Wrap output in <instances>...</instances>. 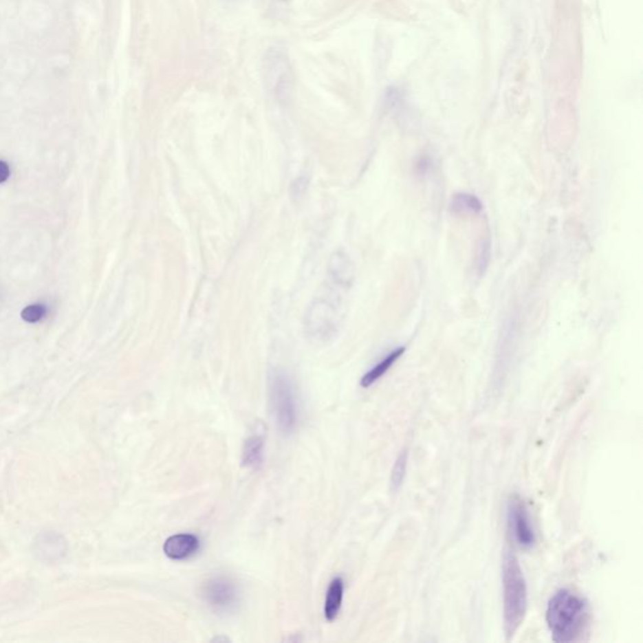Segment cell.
<instances>
[{
  "label": "cell",
  "mask_w": 643,
  "mask_h": 643,
  "mask_svg": "<svg viewBox=\"0 0 643 643\" xmlns=\"http://www.w3.org/2000/svg\"><path fill=\"white\" fill-rule=\"evenodd\" d=\"M451 210L457 215H477L483 210V204L471 194H456L451 201Z\"/></svg>",
  "instance_id": "cell-10"
},
{
  "label": "cell",
  "mask_w": 643,
  "mask_h": 643,
  "mask_svg": "<svg viewBox=\"0 0 643 643\" xmlns=\"http://www.w3.org/2000/svg\"><path fill=\"white\" fill-rule=\"evenodd\" d=\"M204 600L215 611H230L238 603L239 592L234 582L226 577L219 576L208 579L201 589Z\"/></svg>",
  "instance_id": "cell-4"
},
{
  "label": "cell",
  "mask_w": 643,
  "mask_h": 643,
  "mask_svg": "<svg viewBox=\"0 0 643 643\" xmlns=\"http://www.w3.org/2000/svg\"><path fill=\"white\" fill-rule=\"evenodd\" d=\"M270 405L278 428L284 435L294 431L298 421L296 391L288 375L282 371L272 372L269 378Z\"/></svg>",
  "instance_id": "cell-3"
},
{
  "label": "cell",
  "mask_w": 643,
  "mask_h": 643,
  "mask_svg": "<svg viewBox=\"0 0 643 643\" xmlns=\"http://www.w3.org/2000/svg\"><path fill=\"white\" fill-rule=\"evenodd\" d=\"M406 468H407V453L404 451L401 453L400 456L395 463V466L392 469V475H391V484L393 486V489L396 490L398 489L402 481H404V477H405L406 474Z\"/></svg>",
  "instance_id": "cell-11"
},
{
  "label": "cell",
  "mask_w": 643,
  "mask_h": 643,
  "mask_svg": "<svg viewBox=\"0 0 643 643\" xmlns=\"http://www.w3.org/2000/svg\"><path fill=\"white\" fill-rule=\"evenodd\" d=\"M263 451H264V439L259 435L250 436L246 439L244 448H243V454H241V461L246 468L252 469H258L263 464Z\"/></svg>",
  "instance_id": "cell-9"
},
{
  "label": "cell",
  "mask_w": 643,
  "mask_h": 643,
  "mask_svg": "<svg viewBox=\"0 0 643 643\" xmlns=\"http://www.w3.org/2000/svg\"><path fill=\"white\" fill-rule=\"evenodd\" d=\"M343 591H345L343 579L340 577L333 579L328 588L327 597H325V615L328 621L336 620V617L340 613L342 600H343Z\"/></svg>",
  "instance_id": "cell-7"
},
{
  "label": "cell",
  "mask_w": 643,
  "mask_h": 643,
  "mask_svg": "<svg viewBox=\"0 0 643 643\" xmlns=\"http://www.w3.org/2000/svg\"><path fill=\"white\" fill-rule=\"evenodd\" d=\"M508 521L515 542L518 543L521 548H532L535 543L534 530L532 527L527 506L518 497H514L509 503Z\"/></svg>",
  "instance_id": "cell-5"
},
{
  "label": "cell",
  "mask_w": 643,
  "mask_h": 643,
  "mask_svg": "<svg viewBox=\"0 0 643 643\" xmlns=\"http://www.w3.org/2000/svg\"><path fill=\"white\" fill-rule=\"evenodd\" d=\"M200 548L199 538L193 534H176L167 538L164 552L173 560H185L197 553Z\"/></svg>",
  "instance_id": "cell-6"
},
{
  "label": "cell",
  "mask_w": 643,
  "mask_h": 643,
  "mask_svg": "<svg viewBox=\"0 0 643 643\" xmlns=\"http://www.w3.org/2000/svg\"><path fill=\"white\" fill-rule=\"evenodd\" d=\"M547 623L553 641L559 643L578 641L589 624L587 600L568 589L558 591L547 608Z\"/></svg>",
  "instance_id": "cell-1"
},
{
  "label": "cell",
  "mask_w": 643,
  "mask_h": 643,
  "mask_svg": "<svg viewBox=\"0 0 643 643\" xmlns=\"http://www.w3.org/2000/svg\"><path fill=\"white\" fill-rule=\"evenodd\" d=\"M9 176H10V167L6 161L0 160V184L7 181Z\"/></svg>",
  "instance_id": "cell-13"
},
{
  "label": "cell",
  "mask_w": 643,
  "mask_h": 643,
  "mask_svg": "<svg viewBox=\"0 0 643 643\" xmlns=\"http://www.w3.org/2000/svg\"><path fill=\"white\" fill-rule=\"evenodd\" d=\"M45 316V307L42 304H30L21 313L23 320L28 323H36Z\"/></svg>",
  "instance_id": "cell-12"
},
{
  "label": "cell",
  "mask_w": 643,
  "mask_h": 643,
  "mask_svg": "<svg viewBox=\"0 0 643 643\" xmlns=\"http://www.w3.org/2000/svg\"><path fill=\"white\" fill-rule=\"evenodd\" d=\"M504 623L508 640L515 635L527 613V589L519 562L513 553L506 552L503 560Z\"/></svg>",
  "instance_id": "cell-2"
},
{
  "label": "cell",
  "mask_w": 643,
  "mask_h": 643,
  "mask_svg": "<svg viewBox=\"0 0 643 643\" xmlns=\"http://www.w3.org/2000/svg\"><path fill=\"white\" fill-rule=\"evenodd\" d=\"M405 347H400L387 354L382 361L378 362L373 369H369V372L362 377V387L367 389L369 386H372L373 383L377 382L381 377L384 376L386 372L395 364V362L397 361L398 358L405 353Z\"/></svg>",
  "instance_id": "cell-8"
}]
</instances>
